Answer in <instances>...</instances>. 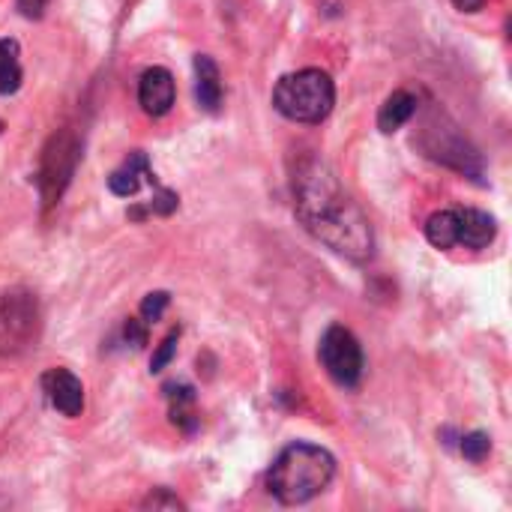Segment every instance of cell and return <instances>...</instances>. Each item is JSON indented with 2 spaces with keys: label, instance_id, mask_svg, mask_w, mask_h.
Listing matches in <instances>:
<instances>
[{
  "label": "cell",
  "instance_id": "6da1fadb",
  "mask_svg": "<svg viewBox=\"0 0 512 512\" xmlns=\"http://www.w3.org/2000/svg\"><path fill=\"white\" fill-rule=\"evenodd\" d=\"M294 207L303 228L336 255L354 264H363L375 255V231L366 213L324 162L309 159L297 168Z\"/></svg>",
  "mask_w": 512,
  "mask_h": 512
},
{
  "label": "cell",
  "instance_id": "7a4b0ae2",
  "mask_svg": "<svg viewBox=\"0 0 512 512\" xmlns=\"http://www.w3.org/2000/svg\"><path fill=\"white\" fill-rule=\"evenodd\" d=\"M333 477H336L333 453L318 444L297 441V444H288L276 456L267 474V489L279 504L300 507V504L315 501L321 492H327Z\"/></svg>",
  "mask_w": 512,
  "mask_h": 512
},
{
  "label": "cell",
  "instance_id": "3957f363",
  "mask_svg": "<svg viewBox=\"0 0 512 512\" xmlns=\"http://www.w3.org/2000/svg\"><path fill=\"white\" fill-rule=\"evenodd\" d=\"M336 105V84L324 69H300L279 78L273 90V108L294 123L315 126L330 117Z\"/></svg>",
  "mask_w": 512,
  "mask_h": 512
},
{
  "label": "cell",
  "instance_id": "277c9868",
  "mask_svg": "<svg viewBox=\"0 0 512 512\" xmlns=\"http://www.w3.org/2000/svg\"><path fill=\"white\" fill-rule=\"evenodd\" d=\"M318 357H321L327 375H330L339 387L354 390V387L360 384L363 369H366V360H363V348H360L357 336H354L348 327L333 324V327L321 336Z\"/></svg>",
  "mask_w": 512,
  "mask_h": 512
},
{
  "label": "cell",
  "instance_id": "5b68a950",
  "mask_svg": "<svg viewBox=\"0 0 512 512\" xmlns=\"http://www.w3.org/2000/svg\"><path fill=\"white\" fill-rule=\"evenodd\" d=\"M75 162H78V144L72 132H54L42 150V165H39V192L45 207L60 201L63 189L75 174Z\"/></svg>",
  "mask_w": 512,
  "mask_h": 512
},
{
  "label": "cell",
  "instance_id": "8992f818",
  "mask_svg": "<svg viewBox=\"0 0 512 512\" xmlns=\"http://www.w3.org/2000/svg\"><path fill=\"white\" fill-rule=\"evenodd\" d=\"M177 99V84L174 75L165 66H153L141 75L138 81V102L144 108V114L150 117H165L174 108Z\"/></svg>",
  "mask_w": 512,
  "mask_h": 512
},
{
  "label": "cell",
  "instance_id": "52a82bcc",
  "mask_svg": "<svg viewBox=\"0 0 512 512\" xmlns=\"http://www.w3.org/2000/svg\"><path fill=\"white\" fill-rule=\"evenodd\" d=\"M45 396L51 408H57L63 417H81L84 411V384L69 369H48L42 375Z\"/></svg>",
  "mask_w": 512,
  "mask_h": 512
},
{
  "label": "cell",
  "instance_id": "ba28073f",
  "mask_svg": "<svg viewBox=\"0 0 512 512\" xmlns=\"http://www.w3.org/2000/svg\"><path fill=\"white\" fill-rule=\"evenodd\" d=\"M459 216V243L468 249H486L498 237V222L486 210H456Z\"/></svg>",
  "mask_w": 512,
  "mask_h": 512
},
{
  "label": "cell",
  "instance_id": "9c48e42d",
  "mask_svg": "<svg viewBox=\"0 0 512 512\" xmlns=\"http://www.w3.org/2000/svg\"><path fill=\"white\" fill-rule=\"evenodd\" d=\"M195 96L204 111H219L222 105V75L216 60L207 54L195 57Z\"/></svg>",
  "mask_w": 512,
  "mask_h": 512
},
{
  "label": "cell",
  "instance_id": "30bf717a",
  "mask_svg": "<svg viewBox=\"0 0 512 512\" xmlns=\"http://www.w3.org/2000/svg\"><path fill=\"white\" fill-rule=\"evenodd\" d=\"M417 114V96L408 90H396L384 99L381 111H378V129L384 135H393L396 129H402L411 117Z\"/></svg>",
  "mask_w": 512,
  "mask_h": 512
},
{
  "label": "cell",
  "instance_id": "8fae6325",
  "mask_svg": "<svg viewBox=\"0 0 512 512\" xmlns=\"http://www.w3.org/2000/svg\"><path fill=\"white\" fill-rule=\"evenodd\" d=\"M153 171H150V162H147V156L141 153V150H135L126 162H123V168H117L111 177H108V189L117 195V198H132L138 189H141V177H150Z\"/></svg>",
  "mask_w": 512,
  "mask_h": 512
},
{
  "label": "cell",
  "instance_id": "7c38bea8",
  "mask_svg": "<svg viewBox=\"0 0 512 512\" xmlns=\"http://www.w3.org/2000/svg\"><path fill=\"white\" fill-rule=\"evenodd\" d=\"M426 240L435 249H453L459 243V216L456 210H438L426 222Z\"/></svg>",
  "mask_w": 512,
  "mask_h": 512
},
{
  "label": "cell",
  "instance_id": "4fadbf2b",
  "mask_svg": "<svg viewBox=\"0 0 512 512\" xmlns=\"http://www.w3.org/2000/svg\"><path fill=\"white\" fill-rule=\"evenodd\" d=\"M21 87V66H18V42L0 39V93L9 96Z\"/></svg>",
  "mask_w": 512,
  "mask_h": 512
},
{
  "label": "cell",
  "instance_id": "5bb4252c",
  "mask_svg": "<svg viewBox=\"0 0 512 512\" xmlns=\"http://www.w3.org/2000/svg\"><path fill=\"white\" fill-rule=\"evenodd\" d=\"M459 441H462V444H459L462 456H465L468 462H474V465L486 462L489 453H492V438H489L486 432H468V435L459 438Z\"/></svg>",
  "mask_w": 512,
  "mask_h": 512
},
{
  "label": "cell",
  "instance_id": "9a60e30c",
  "mask_svg": "<svg viewBox=\"0 0 512 512\" xmlns=\"http://www.w3.org/2000/svg\"><path fill=\"white\" fill-rule=\"evenodd\" d=\"M168 303H171V294H168V291H153V294H147V297L141 300V318H144V324H156V321L165 315Z\"/></svg>",
  "mask_w": 512,
  "mask_h": 512
},
{
  "label": "cell",
  "instance_id": "2e32d148",
  "mask_svg": "<svg viewBox=\"0 0 512 512\" xmlns=\"http://www.w3.org/2000/svg\"><path fill=\"white\" fill-rule=\"evenodd\" d=\"M177 339H180V330H174L171 336L162 339V345L156 348V354H153V360H150V372H162V369L174 360V354H177Z\"/></svg>",
  "mask_w": 512,
  "mask_h": 512
},
{
  "label": "cell",
  "instance_id": "e0dca14e",
  "mask_svg": "<svg viewBox=\"0 0 512 512\" xmlns=\"http://www.w3.org/2000/svg\"><path fill=\"white\" fill-rule=\"evenodd\" d=\"M144 510H186V504L171 495L168 489H156L147 501H144Z\"/></svg>",
  "mask_w": 512,
  "mask_h": 512
},
{
  "label": "cell",
  "instance_id": "ac0fdd59",
  "mask_svg": "<svg viewBox=\"0 0 512 512\" xmlns=\"http://www.w3.org/2000/svg\"><path fill=\"white\" fill-rule=\"evenodd\" d=\"M123 339H126L132 348H144V345H147V327H144V321L129 318L126 327H123Z\"/></svg>",
  "mask_w": 512,
  "mask_h": 512
},
{
  "label": "cell",
  "instance_id": "d6986e66",
  "mask_svg": "<svg viewBox=\"0 0 512 512\" xmlns=\"http://www.w3.org/2000/svg\"><path fill=\"white\" fill-rule=\"evenodd\" d=\"M177 210V192H171V189H159L156 195H153V213H159V216H171Z\"/></svg>",
  "mask_w": 512,
  "mask_h": 512
},
{
  "label": "cell",
  "instance_id": "ffe728a7",
  "mask_svg": "<svg viewBox=\"0 0 512 512\" xmlns=\"http://www.w3.org/2000/svg\"><path fill=\"white\" fill-rule=\"evenodd\" d=\"M15 6H18V12H21L24 18L36 21V18H42V12H45L48 0H15Z\"/></svg>",
  "mask_w": 512,
  "mask_h": 512
},
{
  "label": "cell",
  "instance_id": "44dd1931",
  "mask_svg": "<svg viewBox=\"0 0 512 512\" xmlns=\"http://www.w3.org/2000/svg\"><path fill=\"white\" fill-rule=\"evenodd\" d=\"M483 3H486V0H453V6H456L459 12H480Z\"/></svg>",
  "mask_w": 512,
  "mask_h": 512
}]
</instances>
